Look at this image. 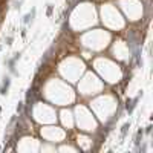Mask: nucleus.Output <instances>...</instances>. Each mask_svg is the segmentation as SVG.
Listing matches in <instances>:
<instances>
[{"label":"nucleus","mask_w":153,"mask_h":153,"mask_svg":"<svg viewBox=\"0 0 153 153\" xmlns=\"http://www.w3.org/2000/svg\"><path fill=\"white\" fill-rule=\"evenodd\" d=\"M32 14H34V11H32ZM32 14H28L26 17H24V23H28V22H29V20L32 18Z\"/></svg>","instance_id":"nucleus-4"},{"label":"nucleus","mask_w":153,"mask_h":153,"mask_svg":"<svg viewBox=\"0 0 153 153\" xmlns=\"http://www.w3.org/2000/svg\"><path fill=\"white\" fill-rule=\"evenodd\" d=\"M9 78H5V80H3V86H2V87H0V93H2V95H5L6 92H8V87H9Z\"/></svg>","instance_id":"nucleus-1"},{"label":"nucleus","mask_w":153,"mask_h":153,"mask_svg":"<svg viewBox=\"0 0 153 153\" xmlns=\"http://www.w3.org/2000/svg\"><path fill=\"white\" fill-rule=\"evenodd\" d=\"M0 112H2V107H0Z\"/></svg>","instance_id":"nucleus-7"},{"label":"nucleus","mask_w":153,"mask_h":153,"mask_svg":"<svg viewBox=\"0 0 153 153\" xmlns=\"http://www.w3.org/2000/svg\"><path fill=\"white\" fill-rule=\"evenodd\" d=\"M130 127V124H124V127H122V135H126L127 133V129Z\"/></svg>","instance_id":"nucleus-3"},{"label":"nucleus","mask_w":153,"mask_h":153,"mask_svg":"<svg viewBox=\"0 0 153 153\" xmlns=\"http://www.w3.org/2000/svg\"><path fill=\"white\" fill-rule=\"evenodd\" d=\"M22 110H23V104H22V103H18V106H17V112H18V113H22Z\"/></svg>","instance_id":"nucleus-5"},{"label":"nucleus","mask_w":153,"mask_h":153,"mask_svg":"<svg viewBox=\"0 0 153 153\" xmlns=\"http://www.w3.org/2000/svg\"><path fill=\"white\" fill-rule=\"evenodd\" d=\"M136 103H138V98H135L133 101H130V100H127V106H126V109H127V112H132V110H133V107H135V104Z\"/></svg>","instance_id":"nucleus-2"},{"label":"nucleus","mask_w":153,"mask_h":153,"mask_svg":"<svg viewBox=\"0 0 153 153\" xmlns=\"http://www.w3.org/2000/svg\"><path fill=\"white\" fill-rule=\"evenodd\" d=\"M52 14V5H49V8H48V15H51Z\"/></svg>","instance_id":"nucleus-6"}]
</instances>
